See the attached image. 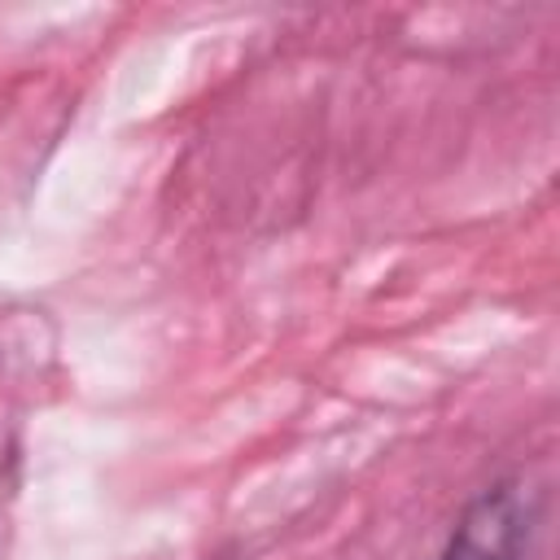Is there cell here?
I'll return each instance as SVG.
<instances>
[{
	"instance_id": "6da1fadb",
	"label": "cell",
	"mask_w": 560,
	"mask_h": 560,
	"mask_svg": "<svg viewBox=\"0 0 560 560\" xmlns=\"http://www.w3.org/2000/svg\"><path fill=\"white\" fill-rule=\"evenodd\" d=\"M516 542H521L516 508L503 490H494L468 508L442 560H516Z\"/></svg>"
}]
</instances>
